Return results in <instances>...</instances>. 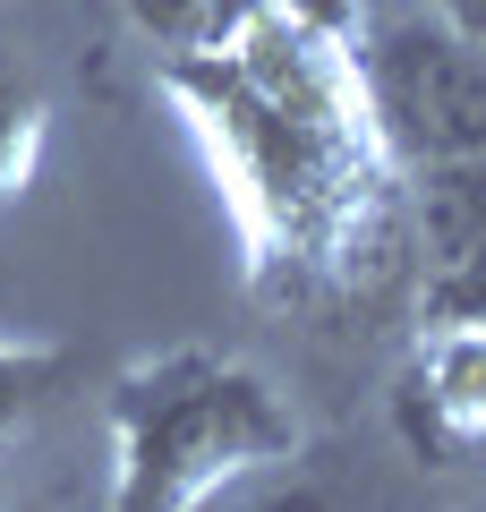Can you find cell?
I'll return each instance as SVG.
<instances>
[{"label":"cell","mask_w":486,"mask_h":512,"mask_svg":"<svg viewBox=\"0 0 486 512\" xmlns=\"http://www.w3.org/2000/svg\"><path fill=\"white\" fill-rule=\"evenodd\" d=\"M137 18H145V26H171V35H188V26L214 18V0H137Z\"/></svg>","instance_id":"3"},{"label":"cell","mask_w":486,"mask_h":512,"mask_svg":"<svg viewBox=\"0 0 486 512\" xmlns=\"http://www.w3.org/2000/svg\"><path fill=\"white\" fill-rule=\"evenodd\" d=\"M427 299L444 316H486V163H452L427 188Z\"/></svg>","instance_id":"2"},{"label":"cell","mask_w":486,"mask_h":512,"mask_svg":"<svg viewBox=\"0 0 486 512\" xmlns=\"http://www.w3.org/2000/svg\"><path fill=\"white\" fill-rule=\"evenodd\" d=\"M384 111L418 146L469 154V146H486V69L435 35H393V52H384Z\"/></svg>","instance_id":"1"},{"label":"cell","mask_w":486,"mask_h":512,"mask_svg":"<svg viewBox=\"0 0 486 512\" xmlns=\"http://www.w3.org/2000/svg\"><path fill=\"white\" fill-rule=\"evenodd\" d=\"M452 18H461L469 35H486V0H452Z\"/></svg>","instance_id":"4"}]
</instances>
